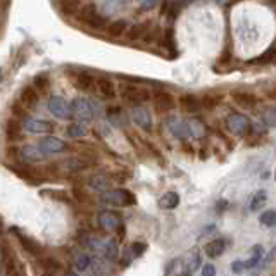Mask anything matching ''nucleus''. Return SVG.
<instances>
[{
  "instance_id": "1",
  "label": "nucleus",
  "mask_w": 276,
  "mask_h": 276,
  "mask_svg": "<svg viewBox=\"0 0 276 276\" xmlns=\"http://www.w3.org/2000/svg\"><path fill=\"white\" fill-rule=\"evenodd\" d=\"M97 164V159L91 156H74V157H68V159L60 161V163H54V164H49L47 171L52 174H59L60 171L66 174H78L81 171L91 168V166Z\"/></svg>"
},
{
  "instance_id": "2",
  "label": "nucleus",
  "mask_w": 276,
  "mask_h": 276,
  "mask_svg": "<svg viewBox=\"0 0 276 276\" xmlns=\"http://www.w3.org/2000/svg\"><path fill=\"white\" fill-rule=\"evenodd\" d=\"M100 202L109 207H131L137 204V197L131 190L126 188H114V190H104L100 195Z\"/></svg>"
},
{
  "instance_id": "3",
  "label": "nucleus",
  "mask_w": 276,
  "mask_h": 276,
  "mask_svg": "<svg viewBox=\"0 0 276 276\" xmlns=\"http://www.w3.org/2000/svg\"><path fill=\"white\" fill-rule=\"evenodd\" d=\"M78 19L80 23L90 26L94 29H104L107 26V19L106 16H102L99 12V9L94 6V4H88V6L81 7L78 11Z\"/></svg>"
},
{
  "instance_id": "4",
  "label": "nucleus",
  "mask_w": 276,
  "mask_h": 276,
  "mask_svg": "<svg viewBox=\"0 0 276 276\" xmlns=\"http://www.w3.org/2000/svg\"><path fill=\"white\" fill-rule=\"evenodd\" d=\"M225 126L231 135H235V137H245V135H249L252 130L251 121H249L243 114H238V112L228 114L225 119Z\"/></svg>"
},
{
  "instance_id": "5",
  "label": "nucleus",
  "mask_w": 276,
  "mask_h": 276,
  "mask_svg": "<svg viewBox=\"0 0 276 276\" xmlns=\"http://www.w3.org/2000/svg\"><path fill=\"white\" fill-rule=\"evenodd\" d=\"M119 95L122 99L126 100V102L130 104H143V102H148V100L152 99L150 91L147 88H140V86H135V85H121L119 86Z\"/></svg>"
},
{
  "instance_id": "6",
  "label": "nucleus",
  "mask_w": 276,
  "mask_h": 276,
  "mask_svg": "<svg viewBox=\"0 0 276 276\" xmlns=\"http://www.w3.org/2000/svg\"><path fill=\"white\" fill-rule=\"evenodd\" d=\"M9 169H11L12 173H16L19 178L26 179L29 185H40V183H43L47 179L45 174L28 164H9Z\"/></svg>"
},
{
  "instance_id": "7",
  "label": "nucleus",
  "mask_w": 276,
  "mask_h": 276,
  "mask_svg": "<svg viewBox=\"0 0 276 276\" xmlns=\"http://www.w3.org/2000/svg\"><path fill=\"white\" fill-rule=\"evenodd\" d=\"M69 107L73 116L80 121H90L95 116V106L88 99H74Z\"/></svg>"
},
{
  "instance_id": "8",
  "label": "nucleus",
  "mask_w": 276,
  "mask_h": 276,
  "mask_svg": "<svg viewBox=\"0 0 276 276\" xmlns=\"http://www.w3.org/2000/svg\"><path fill=\"white\" fill-rule=\"evenodd\" d=\"M23 130L28 131V133L33 135H47L54 131V125L49 121H43V119H37V117H23Z\"/></svg>"
},
{
  "instance_id": "9",
  "label": "nucleus",
  "mask_w": 276,
  "mask_h": 276,
  "mask_svg": "<svg viewBox=\"0 0 276 276\" xmlns=\"http://www.w3.org/2000/svg\"><path fill=\"white\" fill-rule=\"evenodd\" d=\"M176 106L173 94H169L168 90H157L154 94V109L157 114H168Z\"/></svg>"
},
{
  "instance_id": "10",
  "label": "nucleus",
  "mask_w": 276,
  "mask_h": 276,
  "mask_svg": "<svg viewBox=\"0 0 276 276\" xmlns=\"http://www.w3.org/2000/svg\"><path fill=\"white\" fill-rule=\"evenodd\" d=\"M49 111L54 114L57 119H71L73 114H71V107L69 104L66 102V99H63L60 95H54V97L49 99Z\"/></svg>"
},
{
  "instance_id": "11",
  "label": "nucleus",
  "mask_w": 276,
  "mask_h": 276,
  "mask_svg": "<svg viewBox=\"0 0 276 276\" xmlns=\"http://www.w3.org/2000/svg\"><path fill=\"white\" fill-rule=\"evenodd\" d=\"M166 128L176 140H187L188 138V121L181 119L178 116H169L166 119Z\"/></svg>"
},
{
  "instance_id": "12",
  "label": "nucleus",
  "mask_w": 276,
  "mask_h": 276,
  "mask_svg": "<svg viewBox=\"0 0 276 276\" xmlns=\"http://www.w3.org/2000/svg\"><path fill=\"white\" fill-rule=\"evenodd\" d=\"M0 264L4 266L7 274H16L17 269V257L12 252V247L9 245V242H2V247H0Z\"/></svg>"
},
{
  "instance_id": "13",
  "label": "nucleus",
  "mask_w": 276,
  "mask_h": 276,
  "mask_svg": "<svg viewBox=\"0 0 276 276\" xmlns=\"http://www.w3.org/2000/svg\"><path fill=\"white\" fill-rule=\"evenodd\" d=\"M11 231L17 235V240H19L21 247H23L24 251L29 254V256L40 257L42 254H43V247L35 238H32V236H28V235H24V233H21L17 228H11Z\"/></svg>"
},
{
  "instance_id": "14",
  "label": "nucleus",
  "mask_w": 276,
  "mask_h": 276,
  "mask_svg": "<svg viewBox=\"0 0 276 276\" xmlns=\"http://www.w3.org/2000/svg\"><path fill=\"white\" fill-rule=\"evenodd\" d=\"M131 121H133L137 126H140L143 131H147V133H150V131H152L150 112H148L145 107L140 106V104H137V106L131 109Z\"/></svg>"
},
{
  "instance_id": "15",
  "label": "nucleus",
  "mask_w": 276,
  "mask_h": 276,
  "mask_svg": "<svg viewBox=\"0 0 276 276\" xmlns=\"http://www.w3.org/2000/svg\"><path fill=\"white\" fill-rule=\"evenodd\" d=\"M231 97H233V102L236 106L242 109H247V111H254V109L257 107V104H259V99H257L256 95L251 94V91H245V90L233 91Z\"/></svg>"
},
{
  "instance_id": "16",
  "label": "nucleus",
  "mask_w": 276,
  "mask_h": 276,
  "mask_svg": "<svg viewBox=\"0 0 276 276\" xmlns=\"http://www.w3.org/2000/svg\"><path fill=\"white\" fill-rule=\"evenodd\" d=\"M19 157L24 163H42L47 159V152L42 150L40 145H24L19 148Z\"/></svg>"
},
{
  "instance_id": "17",
  "label": "nucleus",
  "mask_w": 276,
  "mask_h": 276,
  "mask_svg": "<svg viewBox=\"0 0 276 276\" xmlns=\"http://www.w3.org/2000/svg\"><path fill=\"white\" fill-rule=\"evenodd\" d=\"M97 223H99V226L102 228L104 231H116V228L121 225L122 220H121V216L117 212L102 211V212H99Z\"/></svg>"
},
{
  "instance_id": "18",
  "label": "nucleus",
  "mask_w": 276,
  "mask_h": 276,
  "mask_svg": "<svg viewBox=\"0 0 276 276\" xmlns=\"http://www.w3.org/2000/svg\"><path fill=\"white\" fill-rule=\"evenodd\" d=\"M38 145H40L42 150H45L47 154H60V152H66L69 148V145L64 140L57 137H43Z\"/></svg>"
},
{
  "instance_id": "19",
  "label": "nucleus",
  "mask_w": 276,
  "mask_h": 276,
  "mask_svg": "<svg viewBox=\"0 0 276 276\" xmlns=\"http://www.w3.org/2000/svg\"><path fill=\"white\" fill-rule=\"evenodd\" d=\"M154 24L150 19H147V21H140V23L137 24H133V26H128L126 28V38H128L130 42H138V40H142L143 37H145V33L148 32V28Z\"/></svg>"
},
{
  "instance_id": "20",
  "label": "nucleus",
  "mask_w": 276,
  "mask_h": 276,
  "mask_svg": "<svg viewBox=\"0 0 276 276\" xmlns=\"http://www.w3.org/2000/svg\"><path fill=\"white\" fill-rule=\"evenodd\" d=\"M71 257H73V266L76 268V271H80V273L91 268V264H94V259H91L90 254L81 251V249H74L71 252Z\"/></svg>"
},
{
  "instance_id": "21",
  "label": "nucleus",
  "mask_w": 276,
  "mask_h": 276,
  "mask_svg": "<svg viewBox=\"0 0 276 276\" xmlns=\"http://www.w3.org/2000/svg\"><path fill=\"white\" fill-rule=\"evenodd\" d=\"M86 187L91 188V190L95 192H104L107 190L109 187H111V176L109 174H104V173H97V174H91L85 179Z\"/></svg>"
},
{
  "instance_id": "22",
  "label": "nucleus",
  "mask_w": 276,
  "mask_h": 276,
  "mask_svg": "<svg viewBox=\"0 0 276 276\" xmlns=\"http://www.w3.org/2000/svg\"><path fill=\"white\" fill-rule=\"evenodd\" d=\"M179 109L185 114H197L200 111V100L195 94H183L179 97Z\"/></svg>"
},
{
  "instance_id": "23",
  "label": "nucleus",
  "mask_w": 276,
  "mask_h": 276,
  "mask_svg": "<svg viewBox=\"0 0 276 276\" xmlns=\"http://www.w3.org/2000/svg\"><path fill=\"white\" fill-rule=\"evenodd\" d=\"M19 102L23 104L26 109H35L40 102V97H38V91L33 88V85H26L19 94Z\"/></svg>"
},
{
  "instance_id": "24",
  "label": "nucleus",
  "mask_w": 276,
  "mask_h": 276,
  "mask_svg": "<svg viewBox=\"0 0 276 276\" xmlns=\"http://www.w3.org/2000/svg\"><path fill=\"white\" fill-rule=\"evenodd\" d=\"M95 88L99 90V94L102 95L104 99H116V85L111 78H99L95 80Z\"/></svg>"
},
{
  "instance_id": "25",
  "label": "nucleus",
  "mask_w": 276,
  "mask_h": 276,
  "mask_svg": "<svg viewBox=\"0 0 276 276\" xmlns=\"http://www.w3.org/2000/svg\"><path fill=\"white\" fill-rule=\"evenodd\" d=\"M74 86L81 91H91L95 90V78L94 74L86 73V71H80L74 76Z\"/></svg>"
},
{
  "instance_id": "26",
  "label": "nucleus",
  "mask_w": 276,
  "mask_h": 276,
  "mask_svg": "<svg viewBox=\"0 0 276 276\" xmlns=\"http://www.w3.org/2000/svg\"><path fill=\"white\" fill-rule=\"evenodd\" d=\"M21 135H23V126L17 117H11L6 125V138L7 142H17L21 140Z\"/></svg>"
},
{
  "instance_id": "27",
  "label": "nucleus",
  "mask_w": 276,
  "mask_h": 276,
  "mask_svg": "<svg viewBox=\"0 0 276 276\" xmlns=\"http://www.w3.org/2000/svg\"><path fill=\"white\" fill-rule=\"evenodd\" d=\"M38 262H40L43 273H49V274H57V273H63V264H60L59 261L55 259V257H50V256H45L38 259Z\"/></svg>"
},
{
  "instance_id": "28",
  "label": "nucleus",
  "mask_w": 276,
  "mask_h": 276,
  "mask_svg": "<svg viewBox=\"0 0 276 276\" xmlns=\"http://www.w3.org/2000/svg\"><path fill=\"white\" fill-rule=\"evenodd\" d=\"M207 135V126L202 119L195 117V119L188 121V137H194V138H204Z\"/></svg>"
},
{
  "instance_id": "29",
  "label": "nucleus",
  "mask_w": 276,
  "mask_h": 276,
  "mask_svg": "<svg viewBox=\"0 0 276 276\" xmlns=\"http://www.w3.org/2000/svg\"><path fill=\"white\" fill-rule=\"evenodd\" d=\"M225 249H226L225 240H223V238H216V240H212V242H209L207 245H205V254H207L211 259H216V257L223 256Z\"/></svg>"
},
{
  "instance_id": "30",
  "label": "nucleus",
  "mask_w": 276,
  "mask_h": 276,
  "mask_svg": "<svg viewBox=\"0 0 276 276\" xmlns=\"http://www.w3.org/2000/svg\"><path fill=\"white\" fill-rule=\"evenodd\" d=\"M159 205L163 209H166V211H173V209H176L179 205V195L176 192H166V194L161 197Z\"/></svg>"
},
{
  "instance_id": "31",
  "label": "nucleus",
  "mask_w": 276,
  "mask_h": 276,
  "mask_svg": "<svg viewBox=\"0 0 276 276\" xmlns=\"http://www.w3.org/2000/svg\"><path fill=\"white\" fill-rule=\"evenodd\" d=\"M223 95L221 94H216V91H209V94H204L202 99L200 100V107L207 109V111H212V109H216L218 104L221 102Z\"/></svg>"
},
{
  "instance_id": "32",
  "label": "nucleus",
  "mask_w": 276,
  "mask_h": 276,
  "mask_svg": "<svg viewBox=\"0 0 276 276\" xmlns=\"http://www.w3.org/2000/svg\"><path fill=\"white\" fill-rule=\"evenodd\" d=\"M164 43V47L168 49V54H169V59H176V42H174V32H173V26H169L166 29V35H164V40H161Z\"/></svg>"
},
{
  "instance_id": "33",
  "label": "nucleus",
  "mask_w": 276,
  "mask_h": 276,
  "mask_svg": "<svg viewBox=\"0 0 276 276\" xmlns=\"http://www.w3.org/2000/svg\"><path fill=\"white\" fill-rule=\"evenodd\" d=\"M126 28H128V23H126V19H116V21H112L111 24L106 26V32H107L109 37L117 38V37H121V35H125Z\"/></svg>"
},
{
  "instance_id": "34",
  "label": "nucleus",
  "mask_w": 276,
  "mask_h": 276,
  "mask_svg": "<svg viewBox=\"0 0 276 276\" xmlns=\"http://www.w3.org/2000/svg\"><path fill=\"white\" fill-rule=\"evenodd\" d=\"M71 199H74L76 202H80V204H94V200H91V197L88 195V192L85 190V187L83 185H73L71 188Z\"/></svg>"
},
{
  "instance_id": "35",
  "label": "nucleus",
  "mask_w": 276,
  "mask_h": 276,
  "mask_svg": "<svg viewBox=\"0 0 276 276\" xmlns=\"http://www.w3.org/2000/svg\"><path fill=\"white\" fill-rule=\"evenodd\" d=\"M33 88L38 91V94H47L50 88V78L47 73H40L33 78Z\"/></svg>"
},
{
  "instance_id": "36",
  "label": "nucleus",
  "mask_w": 276,
  "mask_h": 276,
  "mask_svg": "<svg viewBox=\"0 0 276 276\" xmlns=\"http://www.w3.org/2000/svg\"><path fill=\"white\" fill-rule=\"evenodd\" d=\"M262 256H264V249H262L261 245H254L252 251H251V257H249V259L243 262L245 269H249V268H256V266L261 262Z\"/></svg>"
},
{
  "instance_id": "37",
  "label": "nucleus",
  "mask_w": 276,
  "mask_h": 276,
  "mask_svg": "<svg viewBox=\"0 0 276 276\" xmlns=\"http://www.w3.org/2000/svg\"><path fill=\"white\" fill-rule=\"evenodd\" d=\"M142 40L145 43H148V45H152V43H161V40H163V29H161V26L159 24H152Z\"/></svg>"
},
{
  "instance_id": "38",
  "label": "nucleus",
  "mask_w": 276,
  "mask_h": 276,
  "mask_svg": "<svg viewBox=\"0 0 276 276\" xmlns=\"http://www.w3.org/2000/svg\"><path fill=\"white\" fill-rule=\"evenodd\" d=\"M274 55H276V47L274 45H271L268 50L264 52V54H261L257 59H252V60H249V64H252V66H266V64H271L274 60Z\"/></svg>"
},
{
  "instance_id": "39",
  "label": "nucleus",
  "mask_w": 276,
  "mask_h": 276,
  "mask_svg": "<svg viewBox=\"0 0 276 276\" xmlns=\"http://www.w3.org/2000/svg\"><path fill=\"white\" fill-rule=\"evenodd\" d=\"M88 133V128L85 126V121H78V122H71L68 126V135L71 138H83Z\"/></svg>"
},
{
  "instance_id": "40",
  "label": "nucleus",
  "mask_w": 276,
  "mask_h": 276,
  "mask_svg": "<svg viewBox=\"0 0 276 276\" xmlns=\"http://www.w3.org/2000/svg\"><path fill=\"white\" fill-rule=\"evenodd\" d=\"M80 2L78 0H59V11L64 16H76Z\"/></svg>"
},
{
  "instance_id": "41",
  "label": "nucleus",
  "mask_w": 276,
  "mask_h": 276,
  "mask_svg": "<svg viewBox=\"0 0 276 276\" xmlns=\"http://www.w3.org/2000/svg\"><path fill=\"white\" fill-rule=\"evenodd\" d=\"M107 117L111 121L112 126H121L122 125V119H125V114H122V109L114 106V107H109L107 109Z\"/></svg>"
},
{
  "instance_id": "42",
  "label": "nucleus",
  "mask_w": 276,
  "mask_h": 276,
  "mask_svg": "<svg viewBox=\"0 0 276 276\" xmlns=\"http://www.w3.org/2000/svg\"><path fill=\"white\" fill-rule=\"evenodd\" d=\"M42 195H47L54 200H59V202H63V204H71V200H73L71 195H68V192H64V190H43Z\"/></svg>"
},
{
  "instance_id": "43",
  "label": "nucleus",
  "mask_w": 276,
  "mask_h": 276,
  "mask_svg": "<svg viewBox=\"0 0 276 276\" xmlns=\"http://www.w3.org/2000/svg\"><path fill=\"white\" fill-rule=\"evenodd\" d=\"M266 200H268V194H266L264 190H259L251 200V211H257V209H261L262 205L266 204Z\"/></svg>"
},
{
  "instance_id": "44",
  "label": "nucleus",
  "mask_w": 276,
  "mask_h": 276,
  "mask_svg": "<svg viewBox=\"0 0 276 276\" xmlns=\"http://www.w3.org/2000/svg\"><path fill=\"white\" fill-rule=\"evenodd\" d=\"M259 221H261V225L262 226H274V223H276V212L273 211V209H268V211H264L261 214V218H259Z\"/></svg>"
},
{
  "instance_id": "45",
  "label": "nucleus",
  "mask_w": 276,
  "mask_h": 276,
  "mask_svg": "<svg viewBox=\"0 0 276 276\" xmlns=\"http://www.w3.org/2000/svg\"><path fill=\"white\" fill-rule=\"evenodd\" d=\"M11 111H12V116L17 117V119H23V117H26V107L23 106V104L19 102V100H16V102H12Z\"/></svg>"
},
{
  "instance_id": "46",
  "label": "nucleus",
  "mask_w": 276,
  "mask_h": 276,
  "mask_svg": "<svg viewBox=\"0 0 276 276\" xmlns=\"http://www.w3.org/2000/svg\"><path fill=\"white\" fill-rule=\"evenodd\" d=\"M130 251H131V254H133L135 257H140V256H143V254H145L147 245L143 243V242H135V243H131Z\"/></svg>"
},
{
  "instance_id": "47",
  "label": "nucleus",
  "mask_w": 276,
  "mask_h": 276,
  "mask_svg": "<svg viewBox=\"0 0 276 276\" xmlns=\"http://www.w3.org/2000/svg\"><path fill=\"white\" fill-rule=\"evenodd\" d=\"M161 0H142L140 2V7H138V12H147V11H152L154 7L159 6Z\"/></svg>"
},
{
  "instance_id": "48",
  "label": "nucleus",
  "mask_w": 276,
  "mask_h": 276,
  "mask_svg": "<svg viewBox=\"0 0 276 276\" xmlns=\"http://www.w3.org/2000/svg\"><path fill=\"white\" fill-rule=\"evenodd\" d=\"M262 122H264V126H269V128L274 126V109L273 107H269L268 111L262 114Z\"/></svg>"
},
{
  "instance_id": "49",
  "label": "nucleus",
  "mask_w": 276,
  "mask_h": 276,
  "mask_svg": "<svg viewBox=\"0 0 276 276\" xmlns=\"http://www.w3.org/2000/svg\"><path fill=\"white\" fill-rule=\"evenodd\" d=\"M111 176V179H114L116 183H126L128 181V178H130V173H126V171H117V173H112V174H109Z\"/></svg>"
},
{
  "instance_id": "50",
  "label": "nucleus",
  "mask_w": 276,
  "mask_h": 276,
  "mask_svg": "<svg viewBox=\"0 0 276 276\" xmlns=\"http://www.w3.org/2000/svg\"><path fill=\"white\" fill-rule=\"evenodd\" d=\"M133 259H135V256L131 254L130 249H125V252H122V257H121V266H122V268H128Z\"/></svg>"
},
{
  "instance_id": "51",
  "label": "nucleus",
  "mask_w": 276,
  "mask_h": 276,
  "mask_svg": "<svg viewBox=\"0 0 276 276\" xmlns=\"http://www.w3.org/2000/svg\"><path fill=\"white\" fill-rule=\"evenodd\" d=\"M231 59H233V52H231L230 47H226V49L223 50L221 57H220V64H223V66L230 64V63H231Z\"/></svg>"
},
{
  "instance_id": "52",
  "label": "nucleus",
  "mask_w": 276,
  "mask_h": 276,
  "mask_svg": "<svg viewBox=\"0 0 276 276\" xmlns=\"http://www.w3.org/2000/svg\"><path fill=\"white\" fill-rule=\"evenodd\" d=\"M181 150L185 152L187 156H195V147L192 145L190 142H183L181 143Z\"/></svg>"
},
{
  "instance_id": "53",
  "label": "nucleus",
  "mask_w": 276,
  "mask_h": 276,
  "mask_svg": "<svg viewBox=\"0 0 276 276\" xmlns=\"http://www.w3.org/2000/svg\"><path fill=\"white\" fill-rule=\"evenodd\" d=\"M178 261H179V259H173V261H169V262H168V266H166V273H168V274H173V273H176V266H178Z\"/></svg>"
},
{
  "instance_id": "54",
  "label": "nucleus",
  "mask_w": 276,
  "mask_h": 276,
  "mask_svg": "<svg viewBox=\"0 0 276 276\" xmlns=\"http://www.w3.org/2000/svg\"><path fill=\"white\" fill-rule=\"evenodd\" d=\"M231 269H233V273H243L245 266H243L242 261H235L233 264H231Z\"/></svg>"
},
{
  "instance_id": "55",
  "label": "nucleus",
  "mask_w": 276,
  "mask_h": 276,
  "mask_svg": "<svg viewBox=\"0 0 276 276\" xmlns=\"http://www.w3.org/2000/svg\"><path fill=\"white\" fill-rule=\"evenodd\" d=\"M116 233H117V238L125 240V236H126V226H125V223H121V225L116 228Z\"/></svg>"
},
{
  "instance_id": "56",
  "label": "nucleus",
  "mask_w": 276,
  "mask_h": 276,
  "mask_svg": "<svg viewBox=\"0 0 276 276\" xmlns=\"http://www.w3.org/2000/svg\"><path fill=\"white\" fill-rule=\"evenodd\" d=\"M202 274H204V276H212V274H216V268H214L212 264H205V266H204V269H202Z\"/></svg>"
},
{
  "instance_id": "57",
  "label": "nucleus",
  "mask_w": 276,
  "mask_h": 276,
  "mask_svg": "<svg viewBox=\"0 0 276 276\" xmlns=\"http://www.w3.org/2000/svg\"><path fill=\"white\" fill-rule=\"evenodd\" d=\"M7 156L12 157V159H17V157H19V148H17V147H7Z\"/></svg>"
},
{
  "instance_id": "58",
  "label": "nucleus",
  "mask_w": 276,
  "mask_h": 276,
  "mask_svg": "<svg viewBox=\"0 0 276 276\" xmlns=\"http://www.w3.org/2000/svg\"><path fill=\"white\" fill-rule=\"evenodd\" d=\"M200 159H207V148H200Z\"/></svg>"
},
{
  "instance_id": "59",
  "label": "nucleus",
  "mask_w": 276,
  "mask_h": 276,
  "mask_svg": "<svg viewBox=\"0 0 276 276\" xmlns=\"http://www.w3.org/2000/svg\"><path fill=\"white\" fill-rule=\"evenodd\" d=\"M2 230H4V220L2 216H0V235H2Z\"/></svg>"
},
{
  "instance_id": "60",
  "label": "nucleus",
  "mask_w": 276,
  "mask_h": 276,
  "mask_svg": "<svg viewBox=\"0 0 276 276\" xmlns=\"http://www.w3.org/2000/svg\"><path fill=\"white\" fill-rule=\"evenodd\" d=\"M235 2H240V0H235Z\"/></svg>"
},
{
  "instance_id": "61",
  "label": "nucleus",
  "mask_w": 276,
  "mask_h": 276,
  "mask_svg": "<svg viewBox=\"0 0 276 276\" xmlns=\"http://www.w3.org/2000/svg\"><path fill=\"white\" fill-rule=\"evenodd\" d=\"M0 266H2V264H0Z\"/></svg>"
}]
</instances>
